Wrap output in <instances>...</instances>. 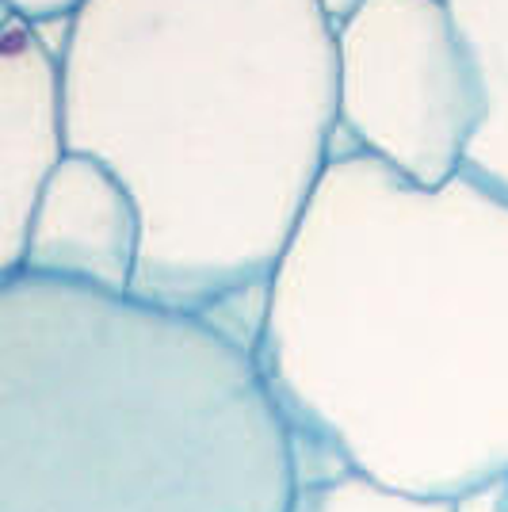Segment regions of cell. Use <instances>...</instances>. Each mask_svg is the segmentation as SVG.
<instances>
[{"mask_svg":"<svg viewBox=\"0 0 508 512\" xmlns=\"http://www.w3.org/2000/svg\"><path fill=\"white\" fill-rule=\"evenodd\" d=\"M302 444L382 486L463 501L508 478V199L417 188L333 150L253 341Z\"/></svg>","mask_w":508,"mask_h":512,"instance_id":"cell-1","label":"cell"},{"mask_svg":"<svg viewBox=\"0 0 508 512\" xmlns=\"http://www.w3.org/2000/svg\"><path fill=\"white\" fill-rule=\"evenodd\" d=\"M69 153L142 222L130 295L256 341L337 150V35L314 0H81L58 50ZM230 333V329H226Z\"/></svg>","mask_w":508,"mask_h":512,"instance_id":"cell-2","label":"cell"},{"mask_svg":"<svg viewBox=\"0 0 508 512\" xmlns=\"http://www.w3.org/2000/svg\"><path fill=\"white\" fill-rule=\"evenodd\" d=\"M253 344L134 295L0 279V512H291Z\"/></svg>","mask_w":508,"mask_h":512,"instance_id":"cell-3","label":"cell"},{"mask_svg":"<svg viewBox=\"0 0 508 512\" xmlns=\"http://www.w3.org/2000/svg\"><path fill=\"white\" fill-rule=\"evenodd\" d=\"M333 35L337 150L417 188L459 176L486 123V88L447 0H363Z\"/></svg>","mask_w":508,"mask_h":512,"instance_id":"cell-4","label":"cell"},{"mask_svg":"<svg viewBox=\"0 0 508 512\" xmlns=\"http://www.w3.org/2000/svg\"><path fill=\"white\" fill-rule=\"evenodd\" d=\"M138 241V207L119 176L96 157L65 150L35 199L20 272L130 295Z\"/></svg>","mask_w":508,"mask_h":512,"instance_id":"cell-5","label":"cell"},{"mask_svg":"<svg viewBox=\"0 0 508 512\" xmlns=\"http://www.w3.org/2000/svg\"><path fill=\"white\" fill-rule=\"evenodd\" d=\"M62 153L58 58L31 23L12 20L0 35V279L23 268L27 222Z\"/></svg>","mask_w":508,"mask_h":512,"instance_id":"cell-6","label":"cell"},{"mask_svg":"<svg viewBox=\"0 0 508 512\" xmlns=\"http://www.w3.org/2000/svg\"><path fill=\"white\" fill-rule=\"evenodd\" d=\"M486 88V123L466 153V176L508 199V0H447Z\"/></svg>","mask_w":508,"mask_h":512,"instance_id":"cell-7","label":"cell"},{"mask_svg":"<svg viewBox=\"0 0 508 512\" xmlns=\"http://www.w3.org/2000/svg\"><path fill=\"white\" fill-rule=\"evenodd\" d=\"M291 512H459V501L421 497L382 486L356 470H337L329 478H302Z\"/></svg>","mask_w":508,"mask_h":512,"instance_id":"cell-8","label":"cell"},{"mask_svg":"<svg viewBox=\"0 0 508 512\" xmlns=\"http://www.w3.org/2000/svg\"><path fill=\"white\" fill-rule=\"evenodd\" d=\"M4 4L12 8V16H16V20L39 27V23L69 20V16L77 12V4H81V0H4Z\"/></svg>","mask_w":508,"mask_h":512,"instance_id":"cell-9","label":"cell"},{"mask_svg":"<svg viewBox=\"0 0 508 512\" xmlns=\"http://www.w3.org/2000/svg\"><path fill=\"white\" fill-rule=\"evenodd\" d=\"M314 4L321 8V16H325V20L333 23V27H340V23H344L352 12H356V8H360L363 0H314Z\"/></svg>","mask_w":508,"mask_h":512,"instance_id":"cell-10","label":"cell"},{"mask_svg":"<svg viewBox=\"0 0 508 512\" xmlns=\"http://www.w3.org/2000/svg\"><path fill=\"white\" fill-rule=\"evenodd\" d=\"M12 20H16V16H12V8H8V4L0 0V35L8 31V23H12Z\"/></svg>","mask_w":508,"mask_h":512,"instance_id":"cell-11","label":"cell"},{"mask_svg":"<svg viewBox=\"0 0 508 512\" xmlns=\"http://www.w3.org/2000/svg\"><path fill=\"white\" fill-rule=\"evenodd\" d=\"M501 512H508V478L501 482Z\"/></svg>","mask_w":508,"mask_h":512,"instance_id":"cell-12","label":"cell"}]
</instances>
